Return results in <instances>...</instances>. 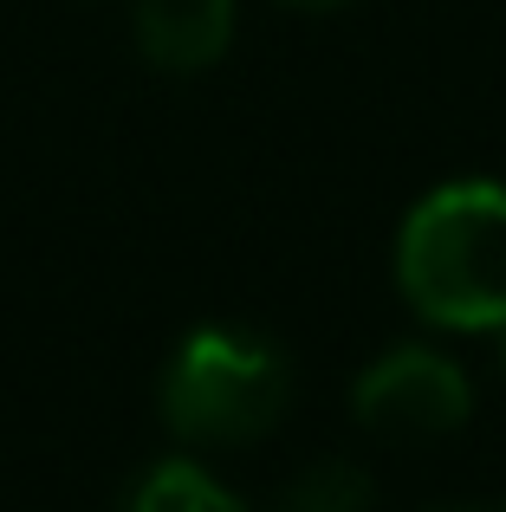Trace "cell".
I'll list each match as a JSON object with an SVG mask.
<instances>
[{
  "mask_svg": "<svg viewBox=\"0 0 506 512\" xmlns=\"http://www.w3.org/2000/svg\"><path fill=\"white\" fill-rule=\"evenodd\" d=\"M396 286L442 331H506V182H448L396 240Z\"/></svg>",
  "mask_w": 506,
  "mask_h": 512,
  "instance_id": "1",
  "label": "cell"
},
{
  "mask_svg": "<svg viewBox=\"0 0 506 512\" xmlns=\"http://www.w3.org/2000/svg\"><path fill=\"white\" fill-rule=\"evenodd\" d=\"M292 363L247 325H202L163 370V422L189 448H234L286 415Z\"/></svg>",
  "mask_w": 506,
  "mask_h": 512,
  "instance_id": "2",
  "label": "cell"
},
{
  "mask_svg": "<svg viewBox=\"0 0 506 512\" xmlns=\"http://www.w3.org/2000/svg\"><path fill=\"white\" fill-rule=\"evenodd\" d=\"M351 409L377 441H442L468 422V376L442 350L396 344L357 376Z\"/></svg>",
  "mask_w": 506,
  "mask_h": 512,
  "instance_id": "3",
  "label": "cell"
},
{
  "mask_svg": "<svg viewBox=\"0 0 506 512\" xmlns=\"http://www.w3.org/2000/svg\"><path fill=\"white\" fill-rule=\"evenodd\" d=\"M234 39V0H137V46L163 72H202Z\"/></svg>",
  "mask_w": 506,
  "mask_h": 512,
  "instance_id": "4",
  "label": "cell"
},
{
  "mask_svg": "<svg viewBox=\"0 0 506 512\" xmlns=\"http://www.w3.org/2000/svg\"><path fill=\"white\" fill-rule=\"evenodd\" d=\"M124 512H247V506L234 500V493L221 487L208 467H195V461H163V467H150V474L130 487Z\"/></svg>",
  "mask_w": 506,
  "mask_h": 512,
  "instance_id": "5",
  "label": "cell"
},
{
  "mask_svg": "<svg viewBox=\"0 0 506 512\" xmlns=\"http://www.w3.org/2000/svg\"><path fill=\"white\" fill-rule=\"evenodd\" d=\"M273 512H370V474L351 461H312L279 487Z\"/></svg>",
  "mask_w": 506,
  "mask_h": 512,
  "instance_id": "6",
  "label": "cell"
},
{
  "mask_svg": "<svg viewBox=\"0 0 506 512\" xmlns=\"http://www.w3.org/2000/svg\"><path fill=\"white\" fill-rule=\"evenodd\" d=\"M286 7H305V13H325V7H344V0H286Z\"/></svg>",
  "mask_w": 506,
  "mask_h": 512,
  "instance_id": "7",
  "label": "cell"
},
{
  "mask_svg": "<svg viewBox=\"0 0 506 512\" xmlns=\"http://www.w3.org/2000/svg\"><path fill=\"white\" fill-rule=\"evenodd\" d=\"M500 370H506V344H500Z\"/></svg>",
  "mask_w": 506,
  "mask_h": 512,
  "instance_id": "8",
  "label": "cell"
},
{
  "mask_svg": "<svg viewBox=\"0 0 506 512\" xmlns=\"http://www.w3.org/2000/svg\"><path fill=\"white\" fill-rule=\"evenodd\" d=\"M448 512H461V506H448Z\"/></svg>",
  "mask_w": 506,
  "mask_h": 512,
  "instance_id": "9",
  "label": "cell"
}]
</instances>
